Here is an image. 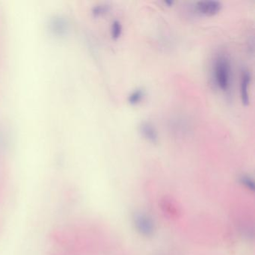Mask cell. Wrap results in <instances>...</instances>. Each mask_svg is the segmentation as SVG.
<instances>
[{"mask_svg": "<svg viewBox=\"0 0 255 255\" xmlns=\"http://www.w3.org/2000/svg\"><path fill=\"white\" fill-rule=\"evenodd\" d=\"M213 75L215 84L221 91L225 92L230 89L232 67L231 60L225 54H219L213 60Z\"/></svg>", "mask_w": 255, "mask_h": 255, "instance_id": "6da1fadb", "label": "cell"}, {"mask_svg": "<svg viewBox=\"0 0 255 255\" xmlns=\"http://www.w3.org/2000/svg\"><path fill=\"white\" fill-rule=\"evenodd\" d=\"M134 224L137 231L141 235L150 237L154 231V222L144 213H137L134 216Z\"/></svg>", "mask_w": 255, "mask_h": 255, "instance_id": "7a4b0ae2", "label": "cell"}, {"mask_svg": "<svg viewBox=\"0 0 255 255\" xmlns=\"http://www.w3.org/2000/svg\"><path fill=\"white\" fill-rule=\"evenodd\" d=\"M194 8L200 15L212 17L220 12L222 4L218 1H200L196 2Z\"/></svg>", "mask_w": 255, "mask_h": 255, "instance_id": "3957f363", "label": "cell"}, {"mask_svg": "<svg viewBox=\"0 0 255 255\" xmlns=\"http://www.w3.org/2000/svg\"><path fill=\"white\" fill-rule=\"evenodd\" d=\"M252 73L249 70H243L240 76V94L242 104L248 106L250 103V85L252 83Z\"/></svg>", "mask_w": 255, "mask_h": 255, "instance_id": "277c9868", "label": "cell"}, {"mask_svg": "<svg viewBox=\"0 0 255 255\" xmlns=\"http://www.w3.org/2000/svg\"><path fill=\"white\" fill-rule=\"evenodd\" d=\"M138 131L141 136L152 144H157L159 141V132L154 124L148 121H144L140 123Z\"/></svg>", "mask_w": 255, "mask_h": 255, "instance_id": "5b68a950", "label": "cell"}, {"mask_svg": "<svg viewBox=\"0 0 255 255\" xmlns=\"http://www.w3.org/2000/svg\"><path fill=\"white\" fill-rule=\"evenodd\" d=\"M145 97V91L143 88H136L128 95V102L130 105L136 106L141 104Z\"/></svg>", "mask_w": 255, "mask_h": 255, "instance_id": "8992f818", "label": "cell"}, {"mask_svg": "<svg viewBox=\"0 0 255 255\" xmlns=\"http://www.w3.org/2000/svg\"><path fill=\"white\" fill-rule=\"evenodd\" d=\"M123 26L119 20H114L111 26V36L114 40H118L122 36Z\"/></svg>", "mask_w": 255, "mask_h": 255, "instance_id": "52a82bcc", "label": "cell"}, {"mask_svg": "<svg viewBox=\"0 0 255 255\" xmlns=\"http://www.w3.org/2000/svg\"><path fill=\"white\" fill-rule=\"evenodd\" d=\"M240 183H241L243 185H244L245 187H247V188L252 189V190L254 189L253 181H252L250 177L247 176V175H243V176L240 178Z\"/></svg>", "mask_w": 255, "mask_h": 255, "instance_id": "ba28073f", "label": "cell"}, {"mask_svg": "<svg viewBox=\"0 0 255 255\" xmlns=\"http://www.w3.org/2000/svg\"><path fill=\"white\" fill-rule=\"evenodd\" d=\"M109 10H110V7L107 6V5H100V7H97L96 13L100 15V14H106L107 11H109Z\"/></svg>", "mask_w": 255, "mask_h": 255, "instance_id": "9c48e42d", "label": "cell"}, {"mask_svg": "<svg viewBox=\"0 0 255 255\" xmlns=\"http://www.w3.org/2000/svg\"><path fill=\"white\" fill-rule=\"evenodd\" d=\"M173 2H169V1H167V2H165V4H166V5H169V6H172V5H173Z\"/></svg>", "mask_w": 255, "mask_h": 255, "instance_id": "30bf717a", "label": "cell"}]
</instances>
